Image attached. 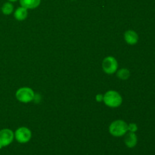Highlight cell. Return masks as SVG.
<instances>
[{"label":"cell","instance_id":"obj_1","mask_svg":"<svg viewBox=\"0 0 155 155\" xmlns=\"http://www.w3.org/2000/svg\"><path fill=\"white\" fill-rule=\"evenodd\" d=\"M128 131V124L124 120H117L114 121L109 127V132L110 134L116 137L123 136Z\"/></svg>","mask_w":155,"mask_h":155},{"label":"cell","instance_id":"obj_2","mask_svg":"<svg viewBox=\"0 0 155 155\" xmlns=\"http://www.w3.org/2000/svg\"><path fill=\"white\" fill-rule=\"evenodd\" d=\"M104 104L110 107H117L122 104V97L116 91L110 90L106 92L103 98Z\"/></svg>","mask_w":155,"mask_h":155},{"label":"cell","instance_id":"obj_3","mask_svg":"<svg viewBox=\"0 0 155 155\" xmlns=\"http://www.w3.org/2000/svg\"><path fill=\"white\" fill-rule=\"evenodd\" d=\"M16 98L21 102L28 103L34 99L35 94L30 88L23 87L16 92Z\"/></svg>","mask_w":155,"mask_h":155},{"label":"cell","instance_id":"obj_4","mask_svg":"<svg viewBox=\"0 0 155 155\" xmlns=\"http://www.w3.org/2000/svg\"><path fill=\"white\" fill-rule=\"evenodd\" d=\"M118 64L114 57L109 56L105 58L102 61V68L104 72L107 74H112L117 70Z\"/></svg>","mask_w":155,"mask_h":155},{"label":"cell","instance_id":"obj_5","mask_svg":"<svg viewBox=\"0 0 155 155\" xmlns=\"http://www.w3.org/2000/svg\"><path fill=\"white\" fill-rule=\"evenodd\" d=\"M15 138L19 143H27L31 139V132L27 127H21L15 131Z\"/></svg>","mask_w":155,"mask_h":155},{"label":"cell","instance_id":"obj_6","mask_svg":"<svg viewBox=\"0 0 155 155\" xmlns=\"http://www.w3.org/2000/svg\"><path fill=\"white\" fill-rule=\"evenodd\" d=\"M15 138V134L9 129L0 130V148L10 145Z\"/></svg>","mask_w":155,"mask_h":155},{"label":"cell","instance_id":"obj_7","mask_svg":"<svg viewBox=\"0 0 155 155\" xmlns=\"http://www.w3.org/2000/svg\"><path fill=\"white\" fill-rule=\"evenodd\" d=\"M124 39L130 45H135L139 41V36L136 32L129 30L124 33Z\"/></svg>","mask_w":155,"mask_h":155},{"label":"cell","instance_id":"obj_8","mask_svg":"<svg viewBox=\"0 0 155 155\" xmlns=\"http://www.w3.org/2000/svg\"><path fill=\"white\" fill-rule=\"evenodd\" d=\"M124 142H125L126 145H127L128 148H134V147L137 145V142H138L137 136H136L135 133L130 132V133H128L127 135H126Z\"/></svg>","mask_w":155,"mask_h":155},{"label":"cell","instance_id":"obj_9","mask_svg":"<svg viewBox=\"0 0 155 155\" xmlns=\"http://www.w3.org/2000/svg\"><path fill=\"white\" fill-rule=\"evenodd\" d=\"M41 0H20L21 7L27 9H33L37 8L40 4Z\"/></svg>","mask_w":155,"mask_h":155},{"label":"cell","instance_id":"obj_10","mask_svg":"<svg viewBox=\"0 0 155 155\" xmlns=\"http://www.w3.org/2000/svg\"><path fill=\"white\" fill-rule=\"evenodd\" d=\"M27 9L24 7L18 8L15 12V18L18 21H24L27 18Z\"/></svg>","mask_w":155,"mask_h":155},{"label":"cell","instance_id":"obj_11","mask_svg":"<svg viewBox=\"0 0 155 155\" xmlns=\"http://www.w3.org/2000/svg\"><path fill=\"white\" fill-rule=\"evenodd\" d=\"M13 10L14 7L13 5H12V3L10 2L5 3L2 5V13L5 15H11V14L12 13V12H13Z\"/></svg>","mask_w":155,"mask_h":155},{"label":"cell","instance_id":"obj_12","mask_svg":"<svg viewBox=\"0 0 155 155\" xmlns=\"http://www.w3.org/2000/svg\"><path fill=\"white\" fill-rule=\"evenodd\" d=\"M117 75L118 78L121 79V80H127L130 76V72L128 69L126 68H123L120 69L119 71H117Z\"/></svg>","mask_w":155,"mask_h":155},{"label":"cell","instance_id":"obj_13","mask_svg":"<svg viewBox=\"0 0 155 155\" xmlns=\"http://www.w3.org/2000/svg\"><path fill=\"white\" fill-rule=\"evenodd\" d=\"M138 130V127L136 124H130V125H128V131L133 132L135 133Z\"/></svg>","mask_w":155,"mask_h":155},{"label":"cell","instance_id":"obj_14","mask_svg":"<svg viewBox=\"0 0 155 155\" xmlns=\"http://www.w3.org/2000/svg\"><path fill=\"white\" fill-rule=\"evenodd\" d=\"M103 98H104V95H100V94H98V95H96V100H97V101H98V102H100V101H102Z\"/></svg>","mask_w":155,"mask_h":155},{"label":"cell","instance_id":"obj_15","mask_svg":"<svg viewBox=\"0 0 155 155\" xmlns=\"http://www.w3.org/2000/svg\"><path fill=\"white\" fill-rule=\"evenodd\" d=\"M8 1H10V2H15V1H17V0H8Z\"/></svg>","mask_w":155,"mask_h":155}]
</instances>
